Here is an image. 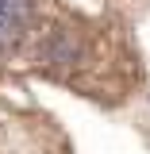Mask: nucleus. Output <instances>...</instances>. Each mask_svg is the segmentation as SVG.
Masks as SVG:
<instances>
[{
  "label": "nucleus",
  "mask_w": 150,
  "mask_h": 154,
  "mask_svg": "<svg viewBox=\"0 0 150 154\" xmlns=\"http://www.w3.org/2000/svg\"><path fill=\"white\" fill-rule=\"evenodd\" d=\"M27 16H31V0H0V50H8L19 38Z\"/></svg>",
  "instance_id": "obj_1"
},
{
  "label": "nucleus",
  "mask_w": 150,
  "mask_h": 154,
  "mask_svg": "<svg viewBox=\"0 0 150 154\" xmlns=\"http://www.w3.org/2000/svg\"><path fill=\"white\" fill-rule=\"evenodd\" d=\"M73 54H77V46L66 38V31L50 35V38H46V46H42V58H46V62H69Z\"/></svg>",
  "instance_id": "obj_2"
}]
</instances>
